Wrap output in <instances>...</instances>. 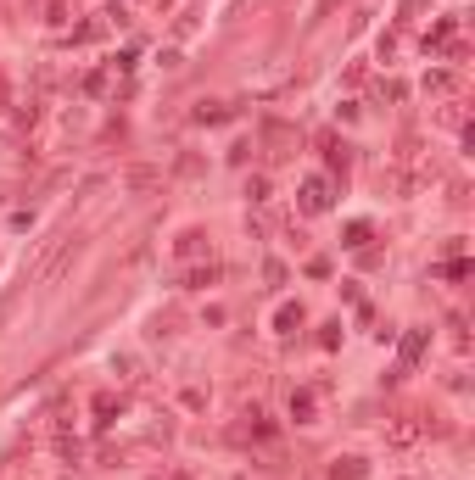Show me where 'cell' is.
I'll return each instance as SVG.
<instances>
[{"instance_id":"cell-1","label":"cell","mask_w":475,"mask_h":480,"mask_svg":"<svg viewBox=\"0 0 475 480\" xmlns=\"http://www.w3.org/2000/svg\"><path fill=\"white\" fill-rule=\"evenodd\" d=\"M330 207V185L325 179H307L302 185V213H325Z\"/></svg>"},{"instance_id":"cell-2","label":"cell","mask_w":475,"mask_h":480,"mask_svg":"<svg viewBox=\"0 0 475 480\" xmlns=\"http://www.w3.org/2000/svg\"><path fill=\"white\" fill-rule=\"evenodd\" d=\"M291 419H297V424H313V391H291Z\"/></svg>"},{"instance_id":"cell-3","label":"cell","mask_w":475,"mask_h":480,"mask_svg":"<svg viewBox=\"0 0 475 480\" xmlns=\"http://www.w3.org/2000/svg\"><path fill=\"white\" fill-rule=\"evenodd\" d=\"M202 246H207V235H202V229H185L173 252H179V257H196V252H202Z\"/></svg>"},{"instance_id":"cell-4","label":"cell","mask_w":475,"mask_h":480,"mask_svg":"<svg viewBox=\"0 0 475 480\" xmlns=\"http://www.w3.org/2000/svg\"><path fill=\"white\" fill-rule=\"evenodd\" d=\"M330 480H364V464H358V458H336Z\"/></svg>"},{"instance_id":"cell-5","label":"cell","mask_w":475,"mask_h":480,"mask_svg":"<svg viewBox=\"0 0 475 480\" xmlns=\"http://www.w3.org/2000/svg\"><path fill=\"white\" fill-rule=\"evenodd\" d=\"M419 352H425V330H414V335L403 341V363H414Z\"/></svg>"},{"instance_id":"cell-6","label":"cell","mask_w":475,"mask_h":480,"mask_svg":"<svg viewBox=\"0 0 475 480\" xmlns=\"http://www.w3.org/2000/svg\"><path fill=\"white\" fill-rule=\"evenodd\" d=\"M302 324V307H280V330H297Z\"/></svg>"}]
</instances>
